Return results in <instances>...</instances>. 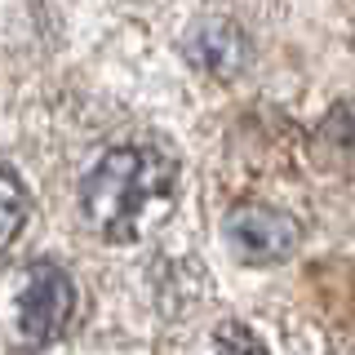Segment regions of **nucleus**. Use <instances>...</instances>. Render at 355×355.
Segmentation results:
<instances>
[{
  "mask_svg": "<svg viewBox=\"0 0 355 355\" xmlns=\"http://www.w3.org/2000/svg\"><path fill=\"white\" fill-rule=\"evenodd\" d=\"M178 200V169L155 147H116L89 169L80 205L103 240L133 244L169 218Z\"/></svg>",
  "mask_w": 355,
  "mask_h": 355,
  "instance_id": "nucleus-1",
  "label": "nucleus"
},
{
  "mask_svg": "<svg viewBox=\"0 0 355 355\" xmlns=\"http://www.w3.org/2000/svg\"><path fill=\"white\" fill-rule=\"evenodd\" d=\"M76 311V284L62 266L53 262H36L27 271V284L18 293V333L22 342L40 347V342L58 338L62 324L71 320Z\"/></svg>",
  "mask_w": 355,
  "mask_h": 355,
  "instance_id": "nucleus-2",
  "label": "nucleus"
},
{
  "mask_svg": "<svg viewBox=\"0 0 355 355\" xmlns=\"http://www.w3.org/2000/svg\"><path fill=\"white\" fill-rule=\"evenodd\" d=\"M227 236H231V244H236V253L244 262H280V258L293 253L297 227L280 209L249 205V209H240V214H231Z\"/></svg>",
  "mask_w": 355,
  "mask_h": 355,
  "instance_id": "nucleus-3",
  "label": "nucleus"
},
{
  "mask_svg": "<svg viewBox=\"0 0 355 355\" xmlns=\"http://www.w3.org/2000/svg\"><path fill=\"white\" fill-rule=\"evenodd\" d=\"M187 53H191V62L200 67V71L209 76H227L236 71L240 58H244V36L231 22H205V27H196V36L187 40Z\"/></svg>",
  "mask_w": 355,
  "mask_h": 355,
  "instance_id": "nucleus-4",
  "label": "nucleus"
},
{
  "mask_svg": "<svg viewBox=\"0 0 355 355\" xmlns=\"http://www.w3.org/2000/svg\"><path fill=\"white\" fill-rule=\"evenodd\" d=\"M27 209H31L27 187L18 182L14 169H5V164H0V249L18 240L22 222H27Z\"/></svg>",
  "mask_w": 355,
  "mask_h": 355,
  "instance_id": "nucleus-5",
  "label": "nucleus"
},
{
  "mask_svg": "<svg viewBox=\"0 0 355 355\" xmlns=\"http://www.w3.org/2000/svg\"><path fill=\"white\" fill-rule=\"evenodd\" d=\"M324 142H329V151L338 155V160H351L355 164V98H347V103L329 116Z\"/></svg>",
  "mask_w": 355,
  "mask_h": 355,
  "instance_id": "nucleus-6",
  "label": "nucleus"
},
{
  "mask_svg": "<svg viewBox=\"0 0 355 355\" xmlns=\"http://www.w3.org/2000/svg\"><path fill=\"white\" fill-rule=\"evenodd\" d=\"M214 355H266V342L249 324L227 320V324L214 333Z\"/></svg>",
  "mask_w": 355,
  "mask_h": 355,
  "instance_id": "nucleus-7",
  "label": "nucleus"
}]
</instances>
